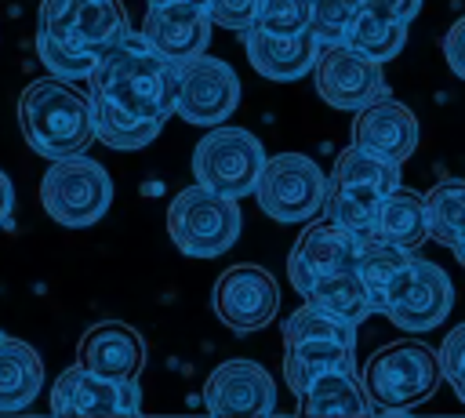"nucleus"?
<instances>
[{
	"instance_id": "obj_4",
	"label": "nucleus",
	"mask_w": 465,
	"mask_h": 418,
	"mask_svg": "<svg viewBox=\"0 0 465 418\" xmlns=\"http://www.w3.org/2000/svg\"><path fill=\"white\" fill-rule=\"evenodd\" d=\"M323 371H356V323L302 302L283 320V378L302 400L309 382Z\"/></svg>"
},
{
	"instance_id": "obj_23",
	"label": "nucleus",
	"mask_w": 465,
	"mask_h": 418,
	"mask_svg": "<svg viewBox=\"0 0 465 418\" xmlns=\"http://www.w3.org/2000/svg\"><path fill=\"white\" fill-rule=\"evenodd\" d=\"M381 240L403 247V251H418L432 233H429V211H425V196L407 189V185H396L385 204H381V214H378V233Z\"/></svg>"
},
{
	"instance_id": "obj_8",
	"label": "nucleus",
	"mask_w": 465,
	"mask_h": 418,
	"mask_svg": "<svg viewBox=\"0 0 465 418\" xmlns=\"http://www.w3.org/2000/svg\"><path fill=\"white\" fill-rule=\"evenodd\" d=\"M265 167V149L258 134L247 127H211L196 149H193V174L200 185L222 193V196H254L258 174Z\"/></svg>"
},
{
	"instance_id": "obj_13",
	"label": "nucleus",
	"mask_w": 465,
	"mask_h": 418,
	"mask_svg": "<svg viewBox=\"0 0 465 418\" xmlns=\"http://www.w3.org/2000/svg\"><path fill=\"white\" fill-rule=\"evenodd\" d=\"M316 95L334 109H363L374 98H385V76L381 62L349 47V44H327L320 47V58L312 65Z\"/></svg>"
},
{
	"instance_id": "obj_37",
	"label": "nucleus",
	"mask_w": 465,
	"mask_h": 418,
	"mask_svg": "<svg viewBox=\"0 0 465 418\" xmlns=\"http://www.w3.org/2000/svg\"><path fill=\"white\" fill-rule=\"evenodd\" d=\"M11 214H15V185H11V178L0 171V225H7Z\"/></svg>"
},
{
	"instance_id": "obj_30",
	"label": "nucleus",
	"mask_w": 465,
	"mask_h": 418,
	"mask_svg": "<svg viewBox=\"0 0 465 418\" xmlns=\"http://www.w3.org/2000/svg\"><path fill=\"white\" fill-rule=\"evenodd\" d=\"M349 47L378 58V62H389L396 58L403 47H407V22H396V18H381L374 11H360V18L352 22L349 36H345Z\"/></svg>"
},
{
	"instance_id": "obj_12",
	"label": "nucleus",
	"mask_w": 465,
	"mask_h": 418,
	"mask_svg": "<svg viewBox=\"0 0 465 418\" xmlns=\"http://www.w3.org/2000/svg\"><path fill=\"white\" fill-rule=\"evenodd\" d=\"M450 305H454V284H450V276L436 262L411 258L407 273L392 287V294H389V302H385L381 313L392 320L396 331L421 334V331L440 327L447 320Z\"/></svg>"
},
{
	"instance_id": "obj_11",
	"label": "nucleus",
	"mask_w": 465,
	"mask_h": 418,
	"mask_svg": "<svg viewBox=\"0 0 465 418\" xmlns=\"http://www.w3.org/2000/svg\"><path fill=\"white\" fill-rule=\"evenodd\" d=\"M211 305H214V316L229 331L251 334V331H262L272 323V316L280 309V287L265 265L240 262V265H229L218 273Z\"/></svg>"
},
{
	"instance_id": "obj_29",
	"label": "nucleus",
	"mask_w": 465,
	"mask_h": 418,
	"mask_svg": "<svg viewBox=\"0 0 465 418\" xmlns=\"http://www.w3.org/2000/svg\"><path fill=\"white\" fill-rule=\"evenodd\" d=\"M425 211H429V233L436 244L454 247L465 240V178H443L425 193Z\"/></svg>"
},
{
	"instance_id": "obj_28",
	"label": "nucleus",
	"mask_w": 465,
	"mask_h": 418,
	"mask_svg": "<svg viewBox=\"0 0 465 418\" xmlns=\"http://www.w3.org/2000/svg\"><path fill=\"white\" fill-rule=\"evenodd\" d=\"M381 196L349 189L334 178H327V196H323V218L338 222L341 229H349L360 240H371L378 233V214H381Z\"/></svg>"
},
{
	"instance_id": "obj_5",
	"label": "nucleus",
	"mask_w": 465,
	"mask_h": 418,
	"mask_svg": "<svg viewBox=\"0 0 465 418\" xmlns=\"http://www.w3.org/2000/svg\"><path fill=\"white\" fill-rule=\"evenodd\" d=\"M440 356L425 342L400 338L371 353L363 363V389L378 411H403L425 403L440 385Z\"/></svg>"
},
{
	"instance_id": "obj_3",
	"label": "nucleus",
	"mask_w": 465,
	"mask_h": 418,
	"mask_svg": "<svg viewBox=\"0 0 465 418\" xmlns=\"http://www.w3.org/2000/svg\"><path fill=\"white\" fill-rule=\"evenodd\" d=\"M22 138L36 156L62 160L76 156L94 142L91 98L80 95L69 80H33L18 95Z\"/></svg>"
},
{
	"instance_id": "obj_14",
	"label": "nucleus",
	"mask_w": 465,
	"mask_h": 418,
	"mask_svg": "<svg viewBox=\"0 0 465 418\" xmlns=\"http://www.w3.org/2000/svg\"><path fill=\"white\" fill-rule=\"evenodd\" d=\"M203 407L214 418H258L276 411V382L258 360H222L203 382Z\"/></svg>"
},
{
	"instance_id": "obj_17",
	"label": "nucleus",
	"mask_w": 465,
	"mask_h": 418,
	"mask_svg": "<svg viewBox=\"0 0 465 418\" xmlns=\"http://www.w3.org/2000/svg\"><path fill=\"white\" fill-rule=\"evenodd\" d=\"M349 142L367 153L403 164L418 149V116L396 98H374L371 105L356 109Z\"/></svg>"
},
{
	"instance_id": "obj_16",
	"label": "nucleus",
	"mask_w": 465,
	"mask_h": 418,
	"mask_svg": "<svg viewBox=\"0 0 465 418\" xmlns=\"http://www.w3.org/2000/svg\"><path fill=\"white\" fill-rule=\"evenodd\" d=\"M356 254H360V236H352L349 229H341L331 218H316V222L305 225V233L294 240V247L287 254L291 287L305 298V291L320 276L356 269Z\"/></svg>"
},
{
	"instance_id": "obj_6",
	"label": "nucleus",
	"mask_w": 465,
	"mask_h": 418,
	"mask_svg": "<svg viewBox=\"0 0 465 418\" xmlns=\"http://www.w3.org/2000/svg\"><path fill=\"white\" fill-rule=\"evenodd\" d=\"M240 207L207 185H185L167 204V236L189 258H218L240 236Z\"/></svg>"
},
{
	"instance_id": "obj_15",
	"label": "nucleus",
	"mask_w": 465,
	"mask_h": 418,
	"mask_svg": "<svg viewBox=\"0 0 465 418\" xmlns=\"http://www.w3.org/2000/svg\"><path fill=\"white\" fill-rule=\"evenodd\" d=\"M51 411L69 414V418L138 414L142 411V389H138V378H102V374L73 363L51 385Z\"/></svg>"
},
{
	"instance_id": "obj_2",
	"label": "nucleus",
	"mask_w": 465,
	"mask_h": 418,
	"mask_svg": "<svg viewBox=\"0 0 465 418\" xmlns=\"http://www.w3.org/2000/svg\"><path fill=\"white\" fill-rule=\"evenodd\" d=\"M87 95H102L138 120L167 124V116H174L178 62L163 58L142 33H127L94 62Z\"/></svg>"
},
{
	"instance_id": "obj_20",
	"label": "nucleus",
	"mask_w": 465,
	"mask_h": 418,
	"mask_svg": "<svg viewBox=\"0 0 465 418\" xmlns=\"http://www.w3.org/2000/svg\"><path fill=\"white\" fill-rule=\"evenodd\" d=\"M320 40L309 33H294V36H280V33H265L258 25L243 29V51H247V62L258 76L265 80H298L305 73H312L316 58H320Z\"/></svg>"
},
{
	"instance_id": "obj_1",
	"label": "nucleus",
	"mask_w": 465,
	"mask_h": 418,
	"mask_svg": "<svg viewBox=\"0 0 465 418\" xmlns=\"http://www.w3.org/2000/svg\"><path fill=\"white\" fill-rule=\"evenodd\" d=\"M131 33L120 0H40L36 55L58 80H87L94 62Z\"/></svg>"
},
{
	"instance_id": "obj_33",
	"label": "nucleus",
	"mask_w": 465,
	"mask_h": 418,
	"mask_svg": "<svg viewBox=\"0 0 465 418\" xmlns=\"http://www.w3.org/2000/svg\"><path fill=\"white\" fill-rule=\"evenodd\" d=\"M440 371L447 378V385L454 389V396L465 403V323L450 327L440 342Z\"/></svg>"
},
{
	"instance_id": "obj_34",
	"label": "nucleus",
	"mask_w": 465,
	"mask_h": 418,
	"mask_svg": "<svg viewBox=\"0 0 465 418\" xmlns=\"http://www.w3.org/2000/svg\"><path fill=\"white\" fill-rule=\"evenodd\" d=\"M211 22L218 29H229V33H243L254 25V11H258V0H211Z\"/></svg>"
},
{
	"instance_id": "obj_7",
	"label": "nucleus",
	"mask_w": 465,
	"mask_h": 418,
	"mask_svg": "<svg viewBox=\"0 0 465 418\" xmlns=\"http://www.w3.org/2000/svg\"><path fill=\"white\" fill-rule=\"evenodd\" d=\"M40 204L58 225H94L113 204V178L98 160L84 153L51 160L40 178Z\"/></svg>"
},
{
	"instance_id": "obj_21",
	"label": "nucleus",
	"mask_w": 465,
	"mask_h": 418,
	"mask_svg": "<svg viewBox=\"0 0 465 418\" xmlns=\"http://www.w3.org/2000/svg\"><path fill=\"white\" fill-rule=\"evenodd\" d=\"M44 389V360L40 353L0 331V411L29 407Z\"/></svg>"
},
{
	"instance_id": "obj_27",
	"label": "nucleus",
	"mask_w": 465,
	"mask_h": 418,
	"mask_svg": "<svg viewBox=\"0 0 465 418\" xmlns=\"http://www.w3.org/2000/svg\"><path fill=\"white\" fill-rule=\"evenodd\" d=\"M91 98V120H94V138L105 142L109 149H145L163 124H153V120H138L131 113H124L120 105H113L109 98L102 95H87Z\"/></svg>"
},
{
	"instance_id": "obj_39",
	"label": "nucleus",
	"mask_w": 465,
	"mask_h": 418,
	"mask_svg": "<svg viewBox=\"0 0 465 418\" xmlns=\"http://www.w3.org/2000/svg\"><path fill=\"white\" fill-rule=\"evenodd\" d=\"M450 251H454V258H458V262H461V265H465V240H458V244H454V247H450Z\"/></svg>"
},
{
	"instance_id": "obj_26",
	"label": "nucleus",
	"mask_w": 465,
	"mask_h": 418,
	"mask_svg": "<svg viewBox=\"0 0 465 418\" xmlns=\"http://www.w3.org/2000/svg\"><path fill=\"white\" fill-rule=\"evenodd\" d=\"M305 302L349 320V323H363L367 316H374V302L360 280L356 269H341V273H331V276H320L309 291H305Z\"/></svg>"
},
{
	"instance_id": "obj_10",
	"label": "nucleus",
	"mask_w": 465,
	"mask_h": 418,
	"mask_svg": "<svg viewBox=\"0 0 465 418\" xmlns=\"http://www.w3.org/2000/svg\"><path fill=\"white\" fill-rule=\"evenodd\" d=\"M240 105V76L214 55H196L178 65L174 113L193 127H218Z\"/></svg>"
},
{
	"instance_id": "obj_36",
	"label": "nucleus",
	"mask_w": 465,
	"mask_h": 418,
	"mask_svg": "<svg viewBox=\"0 0 465 418\" xmlns=\"http://www.w3.org/2000/svg\"><path fill=\"white\" fill-rule=\"evenodd\" d=\"M363 7L381 15V18H396V22L411 25V18L421 11V0H363Z\"/></svg>"
},
{
	"instance_id": "obj_19",
	"label": "nucleus",
	"mask_w": 465,
	"mask_h": 418,
	"mask_svg": "<svg viewBox=\"0 0 465 418\" xmlns=\"http://www.w3.org/2000/svg\"><path fill=\"white\" fill-rule=\"evenodd\" d=\"M76 363L102 378H138L145 367V338L124 320H102L84 331Z\"/></svg>"
},
{
	"instance_id": "obj_32",
	"label": "nucleus",
	"mask_w": 465,
	"mask_h": 418,
	"mask_svg": "<svg viewBox=\"0 0 465 418\" xmlns=\"http://www.w3.org/2000/svg\"><path fill=\"white\" fill-rule=\"evenodd\" d=\"M309 22H312L309 0H258V11H254V25L280 36L309 33Z\"/></svg>"
},
{
	"instance_id": "obj_31",
	"label": "nucleus",
	"mask_w": 465,
	"mask_h": 418,
	"mask_svg": "<svg viewBox=\"0 0 465 418\" xmlns=\"http://www.w3.org/2000/svg\"><path fill=\"white\" fill-rule=\"evenodd\" d=\"M309 11H312L309 29L327 47V44H345L352 22L363 11V0H309Z\"/></svg>"
},
{
	"instance_id": "obj_38",
	"label": "nucleus",
	"mask_w": 465,
	"mask_h": 418,
	"mask_svg": "<svg viewBox=\"0 0 465 418\" xmlns=\"http://www.w3.org/2000/svg\"><path fill=\"white\" fill-rule=\"evenodd\" d=\"M149 7H160V4H189V7H211V0H145Z\"/></svg>"
},
{
	"instance_id": "obj_18",
	"label": "nucleus",
	"mask_w": 465,
	"mask_h": 418,
	"mask_svg": "<svg viewBox=\"0 0 465 418\" xmlns=\"http://www.w3.org/2000/svg\"><path fill=\"white\" fill-rule=\"evenodd\" d=\"M211 11L207 7H189V4H160V7H149L145 11V22H142V36L171 62H189L196 55L207 51L211 44Z\"/></svg>"
},
{
	"instance_id": "obj_35",
	"label": "nucleus",
	"mask_w": 465,
	"mask_h": 418,
	"mask_svg": "<svg viewBox=\"0 0 465 418\" xmlns=\"http://www.w3.org/2000/svg\"><path fill=\"white\" fill-rule=\"evenodd\" d=\"M443 58H447L450 73L458 80H465V15L447 29V36H443Z\"/></svg>"
},
{
	"instance_id": "obj_22",
	"label": "nucleus",
	"mask_w": 465,
	"mask_h": 418,
	"mask_svg": "<svg viewBox=\"0 0 465 418\" xmlns=\"http://www.w3.org/2000/svg\"><path fill=\"white\" fill-rule=\"evenodd\" d=\"M302 411L312 418H363L374 414V400L367 396L363 382L356 378V371H323L309 382V389L302 393Z\"/></svg>"
},
{
	"instance_id": "obj_25",
	"label": "nucleus",
	"mask_w": 465,
	"mask_h": 418,
	"mask_svg": "<svg viewBox=\"0 0 465 418\" xmlns=\"http://www.w3.org/2000/svg\"><path fill=\"white\" fill-rule=\"evenodd\" d=\"M334 182L349 185V189H360V193H371V196H389L396 185H400V164L396 160H385L378 153H367L360 145H345L338 156H334V171H331Z\"/></svg>"
},
{
	"instance_id": "obj_24",
	"label": "nucleus",
	"mask_w": 465,
	"mask_h": 418,
	"mask_svg": "<svg viewBox=\"0 0 465 418\" xmlns=\"http://www.w3.org/2000/svg\"><path fill=\"white\" fill-rule=\"evenodd\" d=\"M411 258H414L411 251H403V247H396V244H389V240H381V236L360 240L356 273H360V280H363V287H367V294H371V302H374V313L385 309V302H389L392 287L400 284V276L407 273Z\"/></svg>"
},
{
	"instance_id": "obj_9",
	"label": "nucleus",
	"mask_w": 465,
	"mask_h": 418,
	"mask_svg": "<svg viewBox=\"0 0 465 418\" xmlns=\"http://www.w3.org/2000/svg\"><path fill=\"white\" fill-rule=\"evenodd\" d=\"M327 174L305 153H276L265 156V167L254 185V200L262 214L272 222H309L323 214Z\"/></svg>"
}]
</instances>
